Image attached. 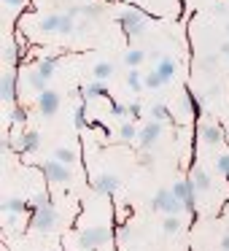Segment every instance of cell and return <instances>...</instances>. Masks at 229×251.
I'll return each instance as SVG.
<instances>
[{
    "instance_id": "obj_29",
    "label": "cell",
    "mask_w": 229,
    "mask_h": 251,
    "mask_svg": "<svg viewBox=\"0 0 229 251\" xmlns=\"http://www.w3.org/2000/svg\"><path fill=\"white\" fill-rule=\"evenodd\" d=\"M162 229L167 235H175L181 229V219L178 216H164V224H162Z\"/></svg>"
},
{
    "instance_id": "obj_40",
    "label": "cell",
    "mask_w": 229,
    "mask_h": 251,
    "mask_svg": "<svg viewBox=\"0 0 229 251\" xmlns=\"http://www.w3.org/2000/svg\"><path fill=\"white\" fill-rule=\"evenodd\" d=\"M213 65H216V57H207V60H202V65H200V68H205V71H210Z\"/></svg>"
},
{
    "instance_id": "obj_11",
    "label": "cell",
    "mask_w": 229,
    "mask_h": 251,
    "mask_svg": "<svg viewBox=\"0 0 229 251\" xmlns=\"http://www.w3.org/2000/svg\"><path fill=\"white\" fill-rule=\"evenodd\" d=\"M105 92H108L105 81H97V78H92L89 84H84V87H81V100L87 103V100H92V98H103Z\"/></svg>"
},
{
    "instance_id": "obj_4",
    "label": "cell",
    "mask_w": 229,
    "mask_h": 251,
    "mask_svg": "<svg viewBox=\"0 0 229 251\" xmlns=\"http://www.w3.org/2000/svg\"><path fill=\"white\" fill-rule=\"evenodd\" d=\"M57 227V208L51 205H41L35 208L33 213V229H38V232H51V229Z\"/></svg>"
},
{
    "instance_id": "obj_19",
    "label": "cell",
    "mask_w": 229,
    "mask_h": 251,
    "mask_svg": "<svg viewBox=\"0 0 229 251\" xmlns=\"http://www.w3.org/2000/svg\"><path fill=\"white\" fill-rule=\"evenodd\" d=\"M151 119L154 122H173V114L167 111V105H164V103H154L151 105Z\"/></svg>"
},
{
    "instance_id": "obj_21",
    "label": "cell",
    "mask_w": 229,
    "mask_h": 251,
    "mask_svg": "<svg viewBox=\"0 0 229 251\" xmlns=\"http://www.w3.org/2000/svg\"><path fill=\"white\" fill-rule=\"evenodd\" d=\"M140 135V132L135 130V125H132V122H121V127H119V138L124 143H130V141H135V138Z\"/></svg>"
},
{
    "instance_id": "obj_13",
    "label": "cell",
    "mask_w": 229,
    "mask_h": 251,
    "mask_svg": "<svg viewBox=\"0 0 229 251\" xmlns=\"http://www.w3.org/2000/svg\"><path fill=\"white\" fill-rule=\"evenodd\" d=\"M154 71H157L164 81H170V78L175 76V60H173V57H159L157 65H154Z\"/></svg>"
},
{
    "instance_id": "obj_41",
    "label": "cell",
    "mask_w": 229,
    "mask_h": 251,
    "mask_svg": "<svg viewBox=\"0 0 229 251\" xmlns=\"http://www.w3.org/2000/svg\"><path fill=\"white\" fill-rule=\"evenodd\" d=\"M221 251H229V232L221 238Z\"/></svg>"
},
{
    "instance_id": "obj_25",
    "label": "cell",
    "mask_w": 229,
    "mask_h": 251,
    "mask_svg": "<svg viewBox=\"0 0 229 251\" xmlns=\"http://www.w3.org/2000/svg\"><path fill=\"white\" fill-rule=\"evenodd\" d=\"M143 84H146V89H159V87H164L167 81H164V78L159 76L157 71H151L148 76H143Z\"/></svg>"
},
{
    "instance_id": "obj_6",
    "label": "cell",
    "mask_w": 229,
    "mask_h": 251,
    "mask_svg": "<svg viewBox=\"0 0 229 251\" xmlns=\"http://www.w3.org/2000/svg\"><path fill=\"white\" fill-rule=\"evenodd\" d=\"M173 195L178 197L181 202H183L186 211L194 213V195H197V189H194V184H191V178H186V181H175V184H173Z\"/></svg>"
},
{
    "instance_id": "obj_39",
    "label": "cell",
    "mask_w": 229,
    "mask_h": 251,
    "mask_svg": "<svg viewBox=\"0 0 229 251\" xmlns=\"http://www.w3.org/2000/svg\"><path fill=\"white\" fill-rule=\"evenodd\" d=\"M213 11H216V14H229V6H227V3H216Z\"/></svg>"
},
{
    "instance_id": "obj_44",
    "label": "cell",
    "mask_w": 229,
    "mask_h": 251,
    "mask_svg": "<svg viewBox=\"0 0 229 251\" xmlns=\"http://www.w3.org/2000/svg\"><path fill=\"white\" fill-rule=\"evenodd\" d=\"M227 33H229V25H227Z\"/></svg>"
},
{
    "instance_id": "obj_31",
    "label": "cell",
    "mask_w": 229,
    "mask_h": 251,
    "mask_svg": "<svg viewBox=\"0 0 229 251\" xmlns=\"http://www.w3.org/2000/svg\"><path fill=\"white\" fill-rule=\"evenodd\" d=\"M8 119H11L14 125H22V122H27V111H24L22 105H14L11 114H8Z\"/></svg>"
},
{
    "instance_id": "obj_33",
    "label": "cell",
    "mask_w": 229,
    "mask_h": 251,
    "mask_svg": "<svg viewBox=\"0 0 229 251\" xmlns=\"http://www.w3.org/2000/svg\"><path fill=\"white\" fill-rule=\"evenodd\" d=\"M73 125H76V127H84V125H87V111H84V103L78 105L76 111H73Z\"/></svg>"
},
{
    "instance_id": "obj_12",
    "label": "cell",
    "mask_w": 229,
    "mask_h": 251,
    "mask_svg": "<svg viewBox=\"0 0 229 251\" xmlns=\"http://www.w3.org/2000/svg\"><path fill=\"white\" fill-rule=\"evenodd\" d=\"M60 25H62V14H44L38 22L41 33H60Z\"/></svg>"
},
{
    "instance_id": "obj_37",
    "label": "cell",
    "mask_w": 229,
    "mask_h": 251,
    "mask_svg": "<svg viewBox=\"0 0 229 251\" xmlns=\"http://www.w3.org/2000/svg\"><path fill=\"white\" fill-rule=\"evenodd\" d=\"M49 202H51V200H49V195H35V197H33V205H35V208L49 205Z\"/></svg>"
},
{
    "instance_id": "obj_43",
    "label": "cell",
    "mask_w": 229,
    "mask_h": 251,
    "mask_svg": "<svg viewBox=\"0 0 229 251\" xmlns=\"http://www.w3.org/2000/svg\"><path fill=\"white\" fill-rule=\"evenodd\" d=\"M221 54H229V41H227V44H221Z\"/></svg>"
},
{
    "instance_id": "obj_30",
    "label": "cell",
    "mask_w": 229,
    "mask_h": 251,
    "mask_svg": "<svg viewBox=\"0 0 229 251\" xmlns=\"http://www.w3.org/2000/svg\"><path fill=\"white\" fill-rule=\"evenodd\" d=\"M111 114H114L116 119H127V116H130V108H127L124 103H119V100H111Z\"/></svg>"
},
{
    "instance_id": "obj_35",
    "label": "cell",
    "mask_w": 229,
    "mask_h": 251,
    "mask_svg": "<svg viewBox=\"0 0 229 251\" xmlns=\"http://www.w3.org/2000/svg\"><path fill=\"white\" fill-rule=\"evenodd\" d=\"M127 108H130V119H140V114H143V105L137 103V100H135V103H130Z\"/></svg>"
},
{
    "instance_id": "obj_15",
    "label": "cell",
    "mask_w": 229,
    "mask_h": 251,
    "mask_svg": "<svg viewBox=\"0 0 229 251\" xmlns=\"http://www.w3.org/2000/svg\"><path fill=\"white\" fill-rule=\"evenodd\" d=\"M54 159H57V162H62V165H68V168H73V165L78 162V154H76V149L60 146V149L54 151Z\"/></svg>"
},
{
    "instance_id": "obj_24",
    "label": "cell",
    "mask_w": 229,
    "mask_h": 251,
    "mask_svg": "<svg viewBox=\"0 0 229 251\" xmlns=\"http://www.w3.org/2000/svg\"><path fill=\"white\" fill-rule=\"evenodd\" d=\"M114 76V65H111V62H97V65H94V78H97V81H105V78H111Z\"/></svg>"
},
{
    "instance_id": "obj_8",
    "label": "cell",
    "mask_w": 229,
    "mask_h": 251,
    "mask_svg": "<svg viewBox=\"0 0 229 251\" xmlns=\"http://www.w3.org/2000/svg\"><path fill=\"white\" fill-rule=\"evenodd\" d=\"M0 100L3 103H17V76L11 71H6L3 78H0Z\"/></svg>"
},
{
    "instance_id": "obj_27",
    "label": "cell",
    "mask_w": 229,
    "mask_h": 251,
    "mask_svg": "<svg viewBox=\"0 0 229 251\" xmlns=\"http://www.w3.org/2000/svg\"><path fill=\"white\" fill-rule=\"evenodd\" d=\"M81 14L87 19H100L103 17V6L100 3H89V6H81Z\"/></svg>"
},
{
    "instance_id": "obj_16",
    "label": "cell",
    "mask_w": 229,
    "mask_h": 251,
    "mask_svg": "<svg viewBox=\"0 0 229 251\" xmlns=\"http://www.w3.org/2000/svg\"><path fill=\"white\" fill-rule=\"evenodd\" d=\"M200 135H202V141H205V143H221L224 132H221V127H216V125H202L200 127Z\"/></svg>"
},
{
    "instance_id": "obj_32",
    "label": "cell",
    "mask_w": 229,
    "mask_h": 251,
    "mask_svg": "<svg viewBox=\"0 0 229 251\" xmlns=\"http://www.w3.org/2000/svg\"><path fill=\"white\" fill-rule=\"evenodd\" d=\"M73 19H76V17H73L70 11L62 14V25H60V33H62V35H70V33H73V27H76V25H73Z\"/></svg>"
},
{
    "instance_id": "obj_18",
    "label": "cell",
    "mask_w": 229,
    "mask_h": 251,
    "mask_svg": "<svg viewBox=\"0 0 229 251\" xmlns=\"http://www.w3.org/2000/svg\"><path fill=\"white\" fill-rule=\"evenodd\" d=\"M54 68H57V57H46V60L38 62V68H35V73L44 78H51L54 76Z\"/></svg>"
},
{
    "instance_id": "obj_22",
    "label": "cell",
    "mask_w": 229,
    "mask_h": 251,
    "mask_svg": "<svg viewBox=\"0 0 229 251\" xmlns=\"http://www.w3.org/2000/svg\"><path fill=\"white\" fill-rule=\"evenodd\" d=\"M24 208H27V202H24L22 197H8V200L3 202V211L6 213H22Z\"/></svg>"
},
{
    "instance_id": "obj_2",
    "label": "cell",
    "mask_w": 229,
    "mask_h": 251,
    "mask_svg": "<svg viewBox=\"0 0 229 251\" xmlns=\"http://www.w3.org/2000/svg\"><path fill=\"white\" fill-rule=\"evenodd\" d=\"M111 240V229L108 227H89L78 235V249L81 251H94L100 246H105Z\"/></svg>"
},
{
    "instance_id": "obj_36",
    "label": "cell",
    "mask_w": 229,
    "mask_h": 251,
    "mask_svg": "<svg viewBox=\"0 0 229 251\" xmlns=\"http://www.w3.org/2000/svg\"><path fill=\"white\" fill-rule=\"evenodd\" d=\"M3 57H6V62H14V60H17V46L8 44L6 49H3Z\"/></svg>"
},
{
    "instance_id": "obj_17",
    "label": "cell",
    "mask_w": 229,
    "mask_h": 251,
    "mask_svg": "<svg viewBox=\"0 0 229 251\" xmlns=\"http://www.w3.org/2000/svg\"><path fill=\"white\" fill-rule=\"evenodd\" d=\"M38 146H41L38 130H24V135H22V149H24V151H35Z\"/></svg>"
},
{
    "instance_id": "obj_1",
    "label": "cell",
    "mask_w": 229,
    "mask_h": 251,
    "mask_svg": "<svg viewBox=\"0 0 229 251\" xmlns=\"http://www.w3.org/2000/svg\"><path fill=\"white\" fill-rule=\"evenodd\" d=\"M151 208L154 211H162L164 216H181V211H186L183 202L173 195V189H159L151 197Z\"/></svg>"
},
{
    "instance_id": "obj_42",
    "label": "cell",
    "mask_w": 229,
    "mask_h": 251,
    "mask_svg": "<svg viewBox=\"0 0 229 251\" xmlns=\"http://www.w3.org/2000/svg\"><path fill=\"white\" fill-rule=\"evenodd\" d=\"M17 216H19V213H6V222L8 224H17Z\"/></svg>"
},
{
    "instance_id": "obj_20",
    "label": "cell",
    "mask_w": 229,
    "mask_h": 251,
    "mask_svg": "<svg viewBox=\"0 0 229 251\" xmlns=\"http://www.w3.org/2000/svg\"><path fill=\"white\" fill-rule=\"evenodd\" d=\"M127 87H130L132 92H140V89L146 87V84H143V76H140V71H137V68H132V71L127 73Z\"/></svg>"
},
{
    "instance_id": "obj_7",
    "label": "cell",
    "mask_w": 229,
    "mask_h": 251,
    "mask_svg": "<svg viewBox=\"0 0 229 251\" xmlns=\"http://www.w3.org/2000/svg\"><path fill=\"white\" fill-rule=\"evenodd\" d=\"M38 111L44 116H54L57 111H60V95L54 92V89H46V92L38 95Z\"/></svg>"
},
{
    "instance_id": "obj_9",
    "label": "cell",
    "mask_w": 229,
    "mask_h": 251,
    "mask_svg": "<svg viewBox=\"0 0 229 251\" xmlns=\"http://www.w3.org/2000/svg\"><path fill=\"white\" fill-rule=\"evenodd\" d=\"M92 189L97 192V195H116L119 178H116L114 173H103V176H97V178L92 181Z\"/></svg>"
},
{
    "instance_id": "obj_5",
    "label": "cell",
    "mask_w": 229,
    "mask_h": 251,
    "mask_svg": "<svg viewBox=\"0 0 229 251\" xmlns=\"http://www.w3.org/2000/svg\"><path fill=\"white\" fill-rule=\"evenodd\" d=\"M41 170H44V176L51 181V184H68L73 176V170L68 168V165L57 162V159H51V162H44L41 165Z\"/></svg>"
},
{
    "instance_id": "obj_23",
    "label": "cell",
    "mask_w": 229,
    "mask_h": 251,
    "mask_svg": "<svg viewBox=\"0 0 229 251\" xmlns=\"http://www.w3.org/2000/svg\"><path fill=\"white\" fill-rule=\"evenodd\" d=\"M143 60H146V54H143L140 49H130V51L124 54V65L130 68V71H132V68H137Z\"/></svg>"
},
{
    "instance_id": "obj_28",
    "label": "cell",
    "mask_w": 229,
    "mask_h": 251,
    "mask_svg": "<svg viewBox=\"0 0 229 251\" xmlns=\"http://www.w3.org/2000/svg\"><path fill=\"white\" fill-rule=\"evenodd\" d=\"M30 87L35 89V92H46V89H49V78H44V76H38V73H33V76H30Z\"/></svg>"
},
{
    "instance_id": "obj_14",
    "label": "cell",
    "mask_w": 229,
    "mask_h": 251,
    "mask_svg": "<svg viewBox=\"0 0 229 251\" xmlns=\"http://www.w3.org/2000/svg\"><path fill=\"white\" fill-rule=\"evenodd\" d=\"M191 184H194L197 192H207V189H210V176H207V170H202V168L191 170Z\"/></svg>"
},
{
    "instance_id": "obj_38",
    "label": "cell",
    "mask_w": 229,
    "mask_h": 251,
    "mask_svg": "<svg viewBox=\"0 0 229 251\" xmlns=\"http://www.w3.org/2000/svg\"><path fill=\"white\" fill-rule=\"evenodd\" d=\"M3 3H6L8 8H22L24 3H27V0H3Z\"/></svg>"
},
{
    "instance_id": "obj_3",
    "label": "cell",
    "mask_w": 229,
    "mask_h": 251,
    "mask_svg": "<svg viewBox=\"0 0 229 251\" xmlns=\"http://www.w3.org/2000/svg\"><path fill=\"white\" fill-rule=\"evenodd\" d=\"M119 25L130 38H137V35L146 33V17H143L137 8H127V11L119 14Z\"/></svg>"
},
{
    "instance_id": "obj_10",
    "label": "cell",
    "mask_w": 229,
    "mask_h": 251,
    "mask_svg": "<svg viewBox=\"0 0 229 251\" xmlns=\"http://www.w3.org/2000/svg\"><path fill=\"white\" fill-rule=\"evenodd\" d=\"M162 135V122H148L146 127L140 130V135H137V141H140L143 149H151L154 143H157V138Z\"/></svg>"
},
{
    "instance_id": "obj_26",
    "label": "cell",
    "mask_w": 229,
    "mask_h": 251,
    "mask_svg": "<svg viewBox=\"0 0 229 251\" xmlns=\"http://www.w3.org/2000/svg\"><path fill=\"white\" fill-rule=\"evenodd\" d=\"M186 105H189V111L194 116H200L202 114V103H200V98H197L194 92H191V89H186Z\"/></svg>"
},
{
    "instance_id": "obj_34",
    "label": "cell",
    "mask_w": 229,
    "mask_h": 251,
    "mask_svg": "<svg viewBox=\"0 0 229 251\" xmlns=\"http://www.w3.org/2000/svg\"><path fill=\"white\" fill-rule=\"evenodd\" d=\"M216 168L221 176H229V154H221V157L216 159Z\"/></svg>"
}]
</instances>
